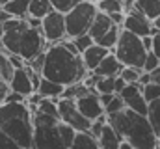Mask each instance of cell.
<instances>
[{
    "label": "cell",
    "instance_id": "obj_1",
    "mask_svg": "<svg viewBox=\"0 0 160 149\" xmlns=\"http://www.w3.org/2000/svg\"><path fill=\"white\" fill-rule=\"evenodd\" d=\"M2 28H4L2 47L11 54L22 56L26 64L48 49L47 47L48 41L45 39L41 28H32L24 17H13L2 23Z\"/></svg>",
    "mask_w": 160,
    "mask_h": 149
},
{
    "label": "cell",
    "instance_id": "obj_2",
    "mask_svg": "<svg viewBox=\"0 0 160 149\" xmlns=\"http://www.w3.org/2000/svg\"><path fill=\"white\" fill-rule=\"evenodd\" d=\"M41 74L45 78L69 86L84 80L89 74V69L82 54H73L62 43H54L45 50V65Z\"/></svg>",
    "mask_w": 160,
    "mask_h": 149
},
{
    "label": "cell",
    "instance_id": "obj_3",
    "mask_svg": "<svg viewBox=\"0 0 160 149\" xmlns=\"http://www.w3.org/2000/svg\"><path fill=\"white\" fill-rule=\"evenodd\" d=\"M108 123L119 132V136L136 149H157L158 136L147 116L125 108L116 114H106Z\"/></svg>",
    "mask_w": 160,
    "mask_h": 149
},
{
    "label": "cell",
    "instance_id": "obj_4",
    "mask_svg": "<svg viewBox=\"0 0 160 149\" xmlns=\"http://www.w3.org/2000/svg\"><path fill=\"white\" fill-rule=\"evenodd\" d=\"M0 131L19 142L24 149L34 147V112L26 101L0 105Z\"/></svg>",
    "mask_w": 160,
    "mask_h": 149
},
{
    "label": "cell",
    "instance_id": "obj_5",
    "mask_svg": "<svg viewBox=\"0 0 160 149\" xmlns=\"http://www.w3.org/2000/svg\"><path fill=\"white\" fill-rule=\"evenodd\" d=\"M60 117L48 114H34V147L38 149H69L60 132Z\"/></svg>",
    "mask_w": 160,
    "mask_h": 149
},
{
    "label": "cell",
    "instance_id": "obj_6",
    "mask_svg": "<svg viewBox=\"0 0 160 149\" xmlns=\"http://www.w3.org/2000/svg\"><path fill=\"white\" fill-rule=\"evenodd\" d=\"M147 52H149V50L143 47L142 37L136 36V34L130 32V30L121 28V36H119V41H118L116 49H114V54L121 60L123 65L143 69Z\"/></svg>",
    "mask_w": 160,
    "mask_h": 149
},
{
    "label": "cell",
    "instance_id": "obj_7",
    "mask_svg": "<svg viewBox=\"0 0 160 149\" xmlns=\"http://www.w3.org/2000/svg\"><path fill=\"white\" fill-rule=\"evenodd\" d=\"M97 13H99V8L95 2H91V0L78 2L69 13H65L67 37H78L82 34H88Z\"/></svg>",
    "mask_w": 160,
    "mask_h": 149
},
{
    "label": "cell",
    "instance_id": "obj_8",
    "mask_svg": "<svg viewBox=\"0 0 160 149\" xmlns=\"http://www.w3.org/2000/svg\"><path fill=\"white\" fill-rule=\"evenodd\" d=\"M58 110H60V119L73 125L78 132H89L91 129V119H88L82 112L78 110V105L75 99L60 97L58 101Z\"/></svg>",
    "mask_w": 160,
    "mask_h": 149
},
{
    "label": "cell",
    "instance_id": "obj_9",
    "mask_svg": "<svg viewBox=\"0 0 160 149\" xmlns=\"http://www.w3.org/2000/svg\"><path fill=\"white\" fill-rule=\"evenodd\" d=\"M41 32L48 43H60L62 39L67 37V28H65V13L60 11H50L47 17H43Z\"/></svg>",
    "mask_w": 160,
    "mask_h": 149
},
{
    "label": "cell",
    "instance_id": "obj_10",
    "mask_svg": "<svg viewBox=\"0 0 160 149\" xmlns=\"http://www.w3.org/2000/svg\"><path fill=\"white\" fill-rule=\"evenodd\" d=\"M123 28L134 32L136 36H140V37L153 36V32H155L153 21H151L143 11H140L138 8L127 11V15H125V23H123Z\"/></svg>",
    "mask_w": 160,
    "mask_h": 149
},
{
    "label": "cell",
    "instance_id": "obj_11",
    "mask_svg": "<svg viewBox=\"0 0 160 149\" xmlns=\"http://www.w3.org/2000/svg\"><path fill=\"white\" fill-rule=\"evenodd\" d=\"M77 105H78V110L82 112L88 119H91V121L106 114L104 105L101 103V97H99L97 91H91V93H88V95L77 99Z\"/></svg>",
    "mask_w": 160,
    "mask_h": 149
},
{
    "label": "cell",
    "instance_id": "obj_12",
    "mask_svg": "<svg viewBox=\"0 0 160 149\" xmlns=\"http://www.w3.org/2000/svg\"><path fill=\"white\" fill-rule=\"evenodd\" d=\"M9 86H11V90L13 91H19V93H22V95H32L34 91H36V88H34V82H32V78H30V74L26 71V67H21V69H15V74H13V78L9 80Z\"/></svg>",
    "mask_w": 160,
    "mask_h": 149
},
{
    "label": "cell",
    "instance_id": "obj_13",
    "mask_svg": "<svg viewBox=\"0 0 160 149\" xmlns=\"http://www.w3.org/2000/svg\"><path fill=\"white\" fill-rule=\"evenodd\" d=\"M110 52H112L110 49H106V47H102V45H99V43H93L88 50L82 52V58H84L88 69H89V71H95V69L99 67V64H101Z\"/></svg>",
    "mask_w": 160,
    "mask_h": 149
},
{
    "label": "cell",
    "instance_id": "obj_14",
    "mask_svg": "<svg viewBox=\"0 0 160 149\" xmlns=\"http://www.w3.org/2000/svg\"><path fill=\"white\" fill-rule=\"evenodd\" d=\"M114 26H116V23L112 21V17H110L108 13L99 11V13L95 15V19H93L91 28H89V36L93 37V39H95V43H97V41L104 36L106 32H110Z\"/></svg>",
    "mask_w": 160,
    "mask_h": 149
},
{
    "label": "cell",
    "instance_id": "obj_15",
    "mask_svg": "<svg viewBox=\"0 0 160 149\" xmlns=\"http://www.w3.org/2000/svg\"><path fill=\"white\" fill-rule=\"evenodd\" d=\"M123 64H121V60L114 54V50L99 64V67L93 71V73L101 74V76H118V74H121V71H123Z\"/></svg>",
    "mask_w": 160,
    "mask_h": 149
},
{
    "label": "cell",
    "instance_id": "obj_16",
    "mask_svg": "<svg viewBox=\"0 0 160 149\" xmlns=\"http://www.w3.org/2000/svg\"><path fill=\"white\" fill-rule=\"evenodd\" d=\"M97 140H99L101 149H119L121 142H123V138L119 136V132H118L110 123H106V127L102 129V132H101V136H99Z\"/></svg>",
    "mask_w": 160,
    "mask_h": 149
},
{
    "label": "cell",
    "instance_id": "obj_17",
    "mask_svg": "<svg viewBox=\"0 0 160 149\" xmlns=\"http://www.w3.org/2000/svg\"><path fill=\"white\" fill-rule=\"evenodd\" d=\"M30 2L32 0H2L0 6L13 17H26L30 11Z\"/></svg>",
    "mask_w": 160,
    "mask_h": 149
},
{
    "label": "cell",
    "instance_id": "obj_18",
    "mask_svg": "<svg viewBox=\"0 0 160 149\" xmlns=\"http://www.w3.org/2000/svg\"><path fill=\"white\" fill-rule=\"evenodd\" d=\"M63 90H65L63 84L54 82V80L43 76V80H41L38 91L41 93V97H50V99H54V97H62V95H63Z\"/></svg>",
    "mask_w": 160,
    "mask_h": 149
},
{
    "label": "cell",
    "instance_id": "obj_19",
    "mask_svg": "<svg viewBox=\"0 0 160 149\" xmlns=\"http://www.w3.org/2000/svg\"><path fill=\"white\" fill-rule=\"evenodd\" d=\"M125 105H127V108H130V110L147 116V110H149V101L145 99L143 91H138V93H132V95L125 97Z\"/></svg>",
    "mask_w": 160,
    "mask_h": 149
},
{
    "label": "cell",
    "instance_id": "obj_20",
    "mask_svg": "<svg viewBox=\"0 0 160 149\" xmlns=\"http://www.w3.org/2000/svg\"><path fill=\"white\" fill-rule=\"evenodd\" d=\"M69 149H101V146H99V140L91 132H78Z\"/></svg>",
    "mask_w": 160,
    "mask_h": 149
},
{
    "label": "cell",
    "instance_id": "obj_21",
    "mask_svg": "<svg viewBox=\"0 0 160 149\" xmlns=\"http://www.w3.org/2000/svg\"><path fill=\"white\" fill-rule=\"evenodd\" d=\"M15 69L17 67L13 65L11 58H9V52L8 50H0V76H2V80L9 84V80L15 74Z\"/></svg>",
    "mask_w": 160,
    "mask_h": 149
},
{
    "label": "cell",
    "instance_id": "obj_22",
    "mask_svg": "<svg viewBox=\"0 0 160 149\" xmlns=\"http://www.w3.org/2000/svg\"><path fill=\"white\" fill-rule=\"evenodd\" d=\"M50 11H54V6H52V0H32L30 2V11L28 15H34L38 19L47 17Z\"/></svg>",
    "mask_w": 160,
    "mask_h": 149
},
{
    "label": "cell",
    "instance_id": "obj_23",
    "mask_svg": "<svg viewBox=\"0 0 160 149\" xmlns=\"http://www.w3.org/2000/svg\"><path fill=\"white\" fill-rule=\"evenodd\" d=\"M91 91H93V90L88 88V86L84 84V80H80V82H75V84L65 86L62 97H67V99H75V101H77V99L84 97V95H88V93H91Z\"/></svg>",
    "mask_w": 160,
    "mask_h": 149
},
{
    "label": "cell",
    "instance_id": "obj_24",
    "mask_svg": "<svg viewBox=\"0 0 160 149\" xmlns=\"http://www.w3.org/2000/svg\"><path fill=\"white\" fill-rule=\"evenodd\" d=\"M136 8L143 11L151 21L160 15V0H136Z\"/></svg>",
    "mask_w": 160,
    "mask_h": 149
},
{
    "label": "cell",
    "instance_id": "obj_25",
    "mask_svg": "<svg viewBox=\"0 0 160 149\" xmlns=\"http://www.w3.org/2000/svg\"><path fill=\"white\" fill-rule=\"evenodd\" d=\"M119 36H121V26L116 24L110 32H106V34L101 37L97 43H99V45H102V47H106V49H110V50H114V49H116V45H118V41H119Z\"/></svg>",
    "mask_w": 160,
    "mask_h": 149
},
{
    "label": "cell",
    "instance_id": "obj_26",
    "mask_svg": "<svg viewBox=\"0 0 160 149\" xmlns=\"http://www.w3.org/2000/svg\"><path fill=\"white\" fill-rule=\"evenodd\" d=\"M99 11L102 13H118V11H125V0H99L97 2Z\"/></svg>",
    "mask_w": 160,
    "mask_h": 149
},
{
    "label": "cell",
    "instance_id": "obj_27",
    "mask_svg": "<svg viewBox=\"0 0 160 149\" xmlns=\"http://www.w3.org/2000/svg\"><path fill=\"white\" fill-rule=\"evenodd\" d=\"M147 117L157 132V136H160V99L157 101H151L149 103V110H147Z\"/></svg>",
    "mask_w": 160,
    "mask_h": 149
},
{
    "label": "cell",
    "instance_id": "obj_28",
    "mask_svg": "<svg viewBox=\"0 0 160 149\" xmlns=\"http://www.w3.org/2000/svg\"><path fill=\"white\" fill-rule=\"evenodd\" d=\"M60 132H62V138H63V142H65L67 147L73 146V142H75V138H77V134H78V131H77L73 125L65 123V121H60Z\"/></svg>",
    "mask_w": 160,
    "mask_h": 149
},
{
    "label": "cell",
    "instance_id": "obj_29",
    "mask_svg": "<svg viewBox=\"0 0 160 149\" xmlns=\"http://www.w3.org/2000/svg\"><path fill=\"white\" fill-rule=\"evenodd\" d=\"M95 90L99 93H116V76H101Z\"/></svg>",
    "mask_w": 160,
    "mask_h": 149
},
{
    "label": "cell",
    "instance_id": "obj_30",
    "mask_svg": "<svg viewBox=\"0 0 160 149\" xmlns=\"http://www.w3.org/2000/svg\"><path fill=\"white\" fill-rule=\"evenodd\" d=\"M127 108V105H125V99L121 97L119 93H116V97L104 106V110H106V114H116V112H121Z\"/></svg>",
    "mask_w": 160,
    "mask_h": 149
},
{
    "label": "cell",
    "instance_id": "obj_31",
    "mask_svg": "<svg viewBox=\"0 0 160 149\" xmlns=\"http://www.w3.org/2000/svg\"><path fill=\"white\" fill-rule=\"evenodd\" d=\"M142 71H143V69H138V67H128V65H125V67H123V71H121V76L127 80V84H130V82H140Z\"/></svg>",
    "mask_w": 160,
    "mask_h": 149
},
{
    "label": "cell",
    "instance_id": "obj_32",
    "mask_svg": "<svg viewBox=\"0 0 160 149\" xmlns=\"http://www.w3.org/2000/svg\"><path fill=\"white\" fill-rule=\"evenodd\" d=\"M143 95H145V99H147L149 103L160 99V84H157V82L145 84V86H143Z\"/></svg>",
    "mask_w": 160,
    "mask_h": 149
},
{
    "label": "cell",
    "instance_id": "obj_33",
    "mask_svg": "<svg viewBox=\"0 0 160 149\" xmlns=\"http://www.w3.org/2000/svg\"><path fill=\"white\" fill-rule=\"evenodd\" d=\"M78 2H82V0H52V6L60 13H69Z\"/></svg>",
    "mask_w": 160,
    "mask_h": 149
},
{
    "label": "cell",
    "instance_id": "obj_34",
    "mask_svg": "<svg viewBox=\"0 0 160 149\" xmlns=\"http://www.w3.org/2000/svg\"><path fill=\"white\" fill-rule=\"evenodd\" d=\"M106 123H108V116H106V114L101 116V117H97V119H93V121H91V129H89V132H91L95 138H99L101 132H102V129L106 127Z\"/></svg>",
    "mask_w": 160,
    "mask_h": 149
},
{
    "label": "cell",
    "instance_id": "obj_35",
    "mask_svg": "<svg viewBox=\"0 0 160 149\" xmlns=\"http://www.w3.org/2000/svg\"><path fill=\"white\" fill-rule=\"evenodd\" d=\"M0 149H24L19 142H15L11 136H8L4 131H0Z\"/></svg>",
    "mask_w": 160,
    "mask_h": 149
},
{
    "label": "cell",
    "instance_id": "obj_36",
    "mask_svg": "<svg viewBox=\"0 0 160 149\" xmlns=\"http://www.w3.org/2000/svg\"><path fill=\"white\" fill-rule=\"evenodd\" d=\"M73 39H75V43H77V47H78L80 54H82L84 50H88V49L95 43V39L89 36V32H88V34H82V36H78V37H73Z\"/></svg>",
    "mask_w": 160,
    "mask_h": 149
},
{
    "label": "cell",
    "instance_id": "obj_37",
    "mask_svg": "<svg viewBox=\"0 0 160 149\" xmlns=\"http://www.w3.org/2000/svg\"><path fill=\"white\" fill-rule=\"evenodd\" d=\"M160 65V58L153 52V50H149L147 52V58H145V64H143V71H155L157 67Z\"/></svg>",
    "mask_w": 160,
    "mask_h": 149
},
{
    "label": "cell",
    "instance_id": "obj_38",
    "mask_svg": "<svg viewBox=\"0 0 160 149\" xmlns=\"http://www.w3.org/2000/svg\"><path fill=\"white\" fill-rule=\"evenodd\" d=\"M153 52L160 58V32L153 34Z\"/></svg>",
    "mask_w": 160,
    "mask_h": 149
},
{
    "label": "cell",
    "instance_id": "obj_39",
    "mask_svg": "<svg viewBox=\"0 0 160 149\" xmlns=\"http://www.w3.org/2000/svg\"><path fill=\"white\" fill-rule=\"evenodd\" d=\"M125 86H127V80H125L121 74H118V76H116V93H121V91L125 90Z\"/></svg>",
    "mask_w": 160,
    "mask_h": 149
},
{
    "label": "cell",
    "instance_id": "obj_40",
    "mask_svg": "<svg viewBox=\"0 0 160 149\" xmlns=\"http://www.w3.org/2000/svg\"><path fill=\"white\" fill-rule=\"evenodd\" d=\"M99 97H101V103L106 106V105H108V103L116 97V93H99Z\"/></svg>",
    "mask_w": 160,
    "mask_h": 149
},
{
    "label": "cell",
    "instance_id": "obj_41",
    "mask_svg": "<svg viewBox=\"0 0 160 149\" xmlns=\"http://www.w3.org/2000/svg\"><path fill=\"white\" fill-rule=\"evenodd\" d=\"M9 19H13V15H11L9 11H6V9L0 6V24H2V23H6V21H9Z\"/></svg>",
    "mask_w": 160,
    "mask_h": 149
},
{
    "label": "cell",
    "instance_id": "obj_42",
    "mask_svg": "<svg viewBox=\"0 0 160 149\" xmlns=\"http://www.w3.org/2000/svg\"><path fill=\"white\" fill-rule=\"evenodd\" d=\"M142 41H143V47H145L147 50H153V36H143Z\"/></svg>",
    "mask_w": 160,
    "mask_h": 149
},
{
    "label": "cell",
    "instance_id": "obj_43",
    "mask_svg": "<svg viewBox=\"0 0 160 149\" xmlns=\"http://www.w3.org/2000/svg\"><path fill=\"white\" fill-rule=\"evenodd\" d=\"M149 82H151V73H149V71H142L140 84H142V86H145V84H149Z\"/></svg>",
    "mask_w": 160,
    "mask_h": 149
},
{
    "label": "cell",
    "instance_id": "obj_44",
    "mask_svg": "<svg viewBox=\"0 0 160 149\" xmlns=\"http://www.w3.org/2000/svg\"><path fill=\"white\" fill-rule=\"evenodd\" d=\"M151 82H157V84H160V65L155 69V71H151Z\"/></svg>",
    "mask_w": 160,
    "mask_h": 149
},
{
    "label": "cell",
    "instance_id": "obj_45",
    "mask_svg": "<svg viewBox=\"0 0 160 149\" xmlns=\"http://www.w3.org/2000/svg\"><path fill=\"white\" fill-rule=\"evenodd\" d=\"M119 149H136V147H134V146H130L128 142H125V140H123V142H121V147H119Z\"/></svg>",
    "mask_w": 160,
    "mask_h": 149
},
{
    "label": "cell",
    "instance_id": "obj_46",
    "mask_svg": "<svg viewBox=\"0 0 160 149\" xmlns=\"http://www.w3.org/2000/svg\"><path fill=\"white\" fill-rule=\"evenodd\" d=\"M153 26H155V28H157V30L160 32V15L157 17V19H155V21H153Z\"/></svg>",
    "mask_w": 160,
    "mask_h": 149
},
{
    "label": "cell",
    "instance_id": "obj_47",
    "mask_svg": "<svg viewBox=\"0 0 160 149\" xmlns=\"http://www.w3.org/2000/svg\"><path fill=\"white\" fill-rule=\"evenodd\" d=\"M2 37H4V28H2V24H0V45H2Z\"/></svg>",
    "mask_w": 160,
    "mask_h": 149
},
{
    "label": "cell",
    "instance_id": "obj_48",
    "mask_svg": "<svg viewBox=\"0 0 160 149\" xmlns=\"http://www.w3.org/2000/svg\"><path fill=\"white\" fill-rule=\"evenodd\" d=\"M157 149H160V136H158V142H157Z\"/></svg>",
    "mask_w": 160,
    "mask_h": 149
},
{
    "label": "cell",
    "instance_id": "obj_49",
    "mask_svg": "<svg viewBox=\"0 0 160 149\" xmlns=\"http://www.w3.org/2000/svg\"><path fill=\"white\" fill-rule=\"evenodd\" d=\"M2 84H4V80H2V76H0V88H2Z\"/></svg>",
    "mask_w": 160,
    "mask_h": 149
},
{
    "label": "cell",
    "instance_id": "obj_50",
    "mask_svg": "<svg viewBox=\"0 0 160 149\" xmlns=\"http://www.w3.org/2000/svg\"><path fill=\"white\" fill-rule=\"evenodd\" d=\"M91 2H95V4H97V2H99V0H91Z\"/></svg>",
    "mask_w": 160,
    "mask_h": 149
},
{
    "label": "cell",
    "instance_id": "obj_51",
    "mask_svg": "<svg viewBox=\"0 0 160 149\" xmlns=\"http://www.w3.org/2000/svg\"><path fill=\"white\" fill-rule=\"evenodd\" d=\"M32 149H38V147H32Z\"/></svg>",
    "mask_w": 160,
    "mask_h": 149
},
{
    "label": "cell",
    "instance_id": "obj_52",
    "mask_svg": "<svg viewBox=\"0 0 160 149\" xmlns=\"http://www.w3.org/2000/svg\"><path fill=\"white\" fill-rule=\"evenodd\" d=\"M0 4H2V0H0Z\"/></svg>",
    "mask_w": 160,
    "mask_h": 149
}]
</instances>
